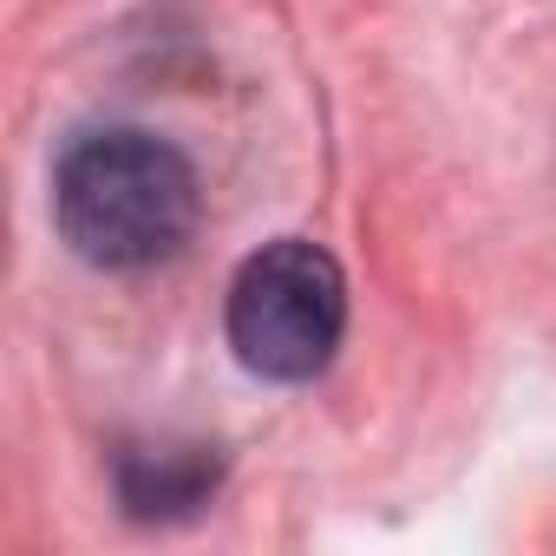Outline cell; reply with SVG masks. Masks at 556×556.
I'll return each instance as SVG.
<instances>
[{"instance_id": "obj_3", "label": "cell", "mask_w": 556, "mask_h": 556, "mask_svg": "<svg viewBox=\"0 0 556 556\" xmlns=\"http://www.w3.org/2000/svg\"><path fill=\"white\" fill-rule=\"evenodd\" d=\"M216 484V458L203 445H131L118 458V491L131 517H177L197 510Z\"/></svg>"}, {"instance_id": "obj_2", "label": "cell", "mask_w": 556, "mask_h": 556, "mask_svg": "<svg viewBox=\"0 0 556 556\" xmlns=\"http://www.w3.org/2000/svg\"><path fill=\"white\" fill-rule=\"evenodd\" d=\"M223 321H229V348L249 374L282 380V387L315 380L348 334V275L308 236L262 242L236 268Z\"/></svg>"}, {"instance_id": "obj_1", "label": "cell", "mask_w": 556, "mask_h": 556, "mask_svg": "<svg viewBox=\"0 0 556 556\" xmlns=\"http://www.w3.org/2000/svg\"><path fill=\"white\" fill-rule=\"evenodd\" d=\"M53 223L92 268H151L197 223V170L144 125H92L53 164Z\"/></svg>"}]
</instances>
